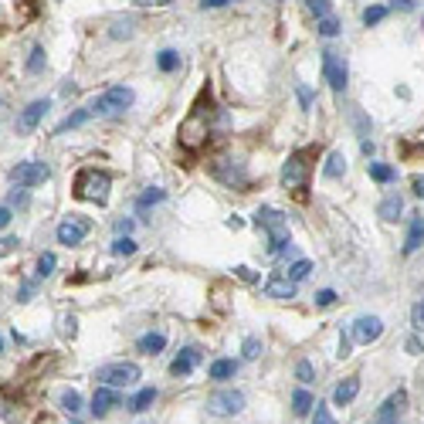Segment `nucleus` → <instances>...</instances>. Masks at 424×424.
I'll use <instances>...</instances> for the list:
<instances>
[{
    "label": "nucleus",
    "mask_w": 424,
    "mask_h": 424,
    "mask_svg": "<svg viewBox=\"0 0 424 424\" xmlns=\"http://www.w3.org/2000/svg\"><path fill=\"white\" fill-rule=\"evenodd\" d=\"M309 271H313V261H309V258H299L295 265H289V268H285V275H289L295 285H299L302 278H309Z\"/></svg>",
    "instance_id": "nucleus-29"
},
{
    "label": "nucleus",
    "mask_w": 424,
    "mask_h": 424,
    "mask_svg": "<svg viewBox=\"0 0 424 424\" xmlns=\"http://www.w3.org/2000/svg\"><path fill=\"white\" fill-rule=\"evenodd\" d=\"M92 119V109H79V112H72L68 119H62V126H58V133H68V129H75V126H82Z\"/></svg>",
    "instance_id": "nucleus-30"
},
{
    "label": "nucleus",
    "mask_w": 424,
    "mask_h": 424,
    "mask_svg": "<svg viewBox=\"0 0 424 424\" xmlns=\"http://www.w3.org/2000/svg\"><path fill=\"white\" fill-rule=\"evenodd\" d=\"M411 190H414V197L424 200V173H414V176H411Z\"/></svg>",
    "instance_id": "nucleus-44"
},
{
    "label": "nucleus",
    "mask_w": 424,
    "mask_h": 424,
    "mask_svg": "<svg viewBox=\"0 0 424 424\" xmlns=\"http://www.w3.org/2000/svg\"><path fill=\"white\" fill-rule=\"evenodd\" d=\"M295 377H299L302 384H313V380H316V367H313L309 360H299V363H295Z\"/></svg>",
    "instance_id": "nucleus-33"
},
{
    "label": "nucleus",
    "mask_w": 424,
    "mask_h": 424,
    "mask_svg": "<svg viewBox=\"0 0 424 424\" xmlns=\"http://www.w3.org/2000/svg\"><path fill=\"white\" fill-rule=\"evenodd\" d=\"M133 252H136V241H133L129 235H126V238H116V241H112V254H116V258H122V254H133Z\"/></svg>",
    "instance_id": "nucleus-35"
},
{
    "label": "nucleus",
    "mask_w": 424,
    "mask_h": 424,
    "mask_svg": "<svg viewBox=\"0 0 424 424\" xmlns=\"http://www.w3.org/2000/svg\"><path fill=\"white\" fill-rule=\"evenodd\" d=\"M133 88H126V85H112V88H105L88 109H92V116H112V112H126L129 105H133Z\"/></svg>",
    "instance_id": "nucleus-5"
},
{
    "label": "nucleus",
    "mask_w": 424,
    "mask_h": 424,
    "mask_svg": "<svg viewBox=\"0 0 424 424\" xmlns=\"http://www.w3.org/2000/svg\"><path fill=\"white\" fill-rule=\"evenodd\" d=\"M10 180L17 183V187H41L44 180H51V167L48 163H38V160H24V163H17V167L10 170Z\"/></svg>",
    "instance_id": "nucleus-8"
},
{
    "label": "nucleus",
    "mask_w": 424,
    "mask_h": 424,
    "mask_svg": "<svg viewBox=\"0 0 424 424\" xmlns=\"http://www.w3.org/2000/svg\"><path fill=\"white\" fill-rule=\"evenodd\" d=\"M421 349H424V346H421V339H418V336H411V339H408V353H411V356H418Z\"/></svg>",
    "instance_id": "nucleus-47"
},
{
    "label": "nucleus",
    "mask_w": 424,
    "mask_h": 424,
    "mask_svg": "<svg viewBox=\"0 0 424 424\" xmlns=\"http://www.w3.org/2000/svg\"><path fill=\"white\" fill-rule=\"evenodd\" d=\"M349 349H353V336H349V333H346V336H339V360H346V356H349Z\"/></svg>",
    "instance_id": "nucleus-43"
},
{
    "label": "nucleus",
    "mask_w": 424,
    "mask_h": 424,
    "mask_svg": "<svg viewBox=\"0 0 424 424\" xmlns=\"http://www.w3.org/2000/svg\"><path fill=\"white\" fill-rule=\"evenodd\" d=\"M75 197L82 200H92V204H105L109 200V176L98 173V170H82L75 176Z\"/></svg>",
    "instance_id": "nucleus-4"
},
{
    "label": "nucleus",
    "mask_w": 424,
    "mask_h": 424,
    "mask_svg": "<svg viewBox=\"0 0 424 424\" xmlns=\"http://www.w3.org/2000/svg\"><path fill=\"white\" fill-rule=\"evenodd\" d=\"M62 408H65L68 414H82V394H79V390H65V394H62Z\"/></svg>",
    "instance_id": "nucleus-32"
},
{
    "label": "nucleus",
    "mask_w": 424,
    "mask_h": 424,
    "mask_svg": "<svg viewBox=\"0 0 424 424\" xmlns=\"http://www.w3.org/2000/svg\"><path fill=\"white\" fill-rule=\"evenodd\" d=\"M265 295H268V299H292V295H295V282H292L289 275H271V278L265 282Z\"/></svg>",
    "instance_id": "nucleus-14"
},
{
    "label": "nucleus",
    "mask_w": 424,
    "mask_h": 424,
    "mask_svg": "<svg viewBox=\"0 0 424 424\" xmlns=\"http://www.w3.org/2000/svg\"><path fill=\"white\" fill-rule=\"evenodd\" d=\"M235 271H238V275H241V278H245V282H258V275H254L252 268H245V265H238V268H235Z\"/></svg>",
    "instance_id": "nucleus-46"
},
{
    "label": "nucleus",
    "mask_w": 424,
    "mask_h": 424,
    "mask_svg": "<svg viewBox=\"0 0 424 424\" xmlns=\"http://www.w3.org/2000/svg\"><path fill=\"white\" fill-rule=\"evenodd\" d=\"M44 68V48H31V58H27V72H41Z\"/></svg>",
    "instance_id": "nucleus-38"
},
{
    "label": "nucleus",
    "mask_w": 424,
    "mask_h": 424,
    "mask_svg": "<svg viewBox=\"0 0 424 424\" xmlns=\"http://www.w3.org/2000/svg\"><path fill=\"white\" fill-rule=\"evenodd\" d=\"M360 150H363L367 157H373V143H370V140H363V143H360Z\"/></svg>",
    "instance_id": "nucleus-51"
},
{
    "label": "nucleus",
    "mask_w": 424,
    "mask_h": 424,
    "mask_svg": "<svg viewBox=\"0 0 424 424\" xmlns=\"http://www.w3.org/2000/svg\"><path fill=\"white\" fill-rule=\"evenodd\" d=\"M401 214H404V197H401V194L384 197V200H380V207H377V217H380V221H387V224H394Z\"/></svg>",
    "instance_id": "nucleus-16"
},
{
    "label": "nucleus",
    "mask_w": 424,
    "mask_h": 424,
    "mask_svg": "<svg viewBox=\"0 0 424 424\" xmlns=\"http://www.w3.org/2000/svg\"><path fill=\"white\" fill-rule=\"evenodd\" d=\"M228 3H231V0H200L204 10H207V7H211V10H214V7H228Z\"/></svg>",
    "instance_id": "nucleus-49"
},
{
    "label": "nucleus",
    "mask_w": 424,
    "mask_h": 424,
    "mask_svg": "<svg viewBox=\"0 0 424 424\" xmlns=\"http://www.w3.org/2000/svg\"><path fill=\"white\" fill-rule=\"evenodd\" d=\"M384 17H387V7H384V3H373V7L363 10V24H367V27H377Z\"/></svg>",
    "instance_id": "nucleus-31"
},
{
    "label": "nucleus",
    "mask_w": 424,
    "mask_h": 424,
    "mask_svg": "<svg viewBox=\"0 0 424 424\" xmlns=\"http://www.w3.org/2000/svg\"><path fill=\"white\" fill-rule=\"evenodd\" d=\"M343 173H346L343 153H330V160H326V167H323V176H326V180H339Z\"/></svg>",
    "instance_id": "nucleus-27"
},
{
    "label": "nucleus",
    "mask_w": 424,
    "mask_h": 424,
    "mask_svg": "<svg viewBox=\"0 0 424 424\" xmlns=\"http://www.w3.org/2000/svg\"><path fill=\"white\" fill-rule=\"evenodd\" d=\"M163 200H167V190L163 187H146V194H140V200H136V211L143 214V211H150V207H157Z\"/></svg>",
    "instance_id": "nucleus-20"
},
{
    "label": "nucleus",
    "mask_w": 424,
    "mask_h": 424,
    "mask_svg": "<svg viewBox=\"0 0 424 424\" xmlns=\"http://www.w3.org/2000/svg\"><path fill=\"white\" fill-rule=\"evenodd\" d=\"M313 408H316V397H313V394H309L306 387H299V390L292 394V411H295L299 418H306V414H309Z\"/></svg>",
    "instance_id": "nucleus-23"
},
{
    "label": "nucleus",
    "mask_w": 424,
    "mask_h": 424,
    "mask_svg": "<svg viewBox=\"0 0 424 424\" xmlns=\"http://www.w3.org/2000/svg\"><path fill=\"white\" fill-rule=\"evenodd\" d=\"M306 7H309V14H316V17H330V14H333V3H330V0H306Z\"/></svg>",
    "instance_id": "nucleus-36"
},
{
    "label": "nucleus",
    "mask_w": 424,
    "mask_h": 424,
    "mask_svg": "<svg viewBox=\"0 0 424 424\" xmlns=\"http://www.w3.org/2000/svg\"><path fill=\"white\" fill-rule=\"evenodd\" d=\"M136 349H140V353H146V356H157V353H163V349H167V336H163V333H146V336H140Z\"/></svg>",
    "instance_id": "nucleus-19"
},
{
    "label": "nucleus",
    "mask_w": 424,
    "mask_h": 424,
    "mask_svg": "<svg viewBox=\"0 0 424 424\" xmlns=\"http://www.w3.org/2000/svg\"><path fill=\"white\" fill-rule=\"evenodd\" d=\"M0 353H3V339H0Z\"/></svg>",
    "instance_id": "nucleus-53"
},
{
    "label": "nucleus",
    "mask_w": 424,
    "mask_h": 424,
    "mask_svg": "<svg viewBox=\"0 0 424 424\" xmlns=\"http://www.w3.org/2000/svg\"><path fill=\"white\" fill-rule=\"evenodd\" d=\"M129 34H133V21H126V24L119 21V24H116V31H112V38H129Z\"/></svg>",
    "instance_id": "nucleus-45"
},
{
    "label": "nucleus",
    "mask_w": 424,
    "mask_h": 424,
    "mask_svg": "<svg viewBox=\"0 0 424 424\" xmlns=\"http://www.w3.org/2000/svg\"><path fill=\"white\" fill-rule=\"evenodd\" d=\"M356 394H360V377H346L343 384H336V390H333V404H336V408H346V404L356 401Z\"/></svg>",
    "instance_id": "nucleus-17"
},
{
    "label": "nucleus",
    "mask_w": 424,
    "mask_h": 424,
    "mask_svg": "<svg viewBox=\"0 0 424 424\" xmlns=\"http://www.w3.org/2000/svg\"><path fill=\"white\" fill-rule=\"evenodd\" d=\"M92 231V224H88V217L82 214H72V217H65L62 224H58V231H55V238H58V245H82L85 235Z\"/></svg>",
    "instance_id": "nucleus-10"
},
{
    "label": "nucleus",
    "mask_w": 424,
    "mask_h": 424,
    "mask_svg": "<svg viewBox=\"0 0 424 424\" xmlns=\"http://www.w3.org/2000/svg\"><path fill=\"white\" fill-rule=\"evenodd\" d=\"M160 3H170V0H160Z\"/></svg>",
    "instance_id": "nucleus-55"
},
{
    "label": "nucleus",
    "mask_w": 424,
    "mask_h": 424,
    "mask_svg": "<svg viewBox=\"0 0 424 424\" xmlns=\"http://www.w3.org/2000/svg\"><path fill=\"white\" fill-rule=\"evenodd\" d=\"M367 170H370V180H377V183H394L397 180V170L390 163H367Z\"/></svg>",
    "instance_id": "nucleus-26"
},
{
    "label": "nucleus",
    "mask_w": 424,
    "mask_h": 424,
    "mask_svg": "<svg viewBox=\"0 0 424 424\" xmlns=\"http://www.w3.org/2000/svg\"><path fill=\"white\" fill-rule=\"evenodd\" d=\"M254 224L268 235V254H282L289 245H292V238H289V221H285V214L282 211H275V207H261L258 214H254Z\"/></svg>",
    "instance_id": "nucleus-1"
},
{
    "label": "nucleus",
    "mask_w": 424,
    "mask_h": 424,
    "mask_svg": "<svg viewBox=\"0 0 424 424\" xmlns=\"http://www.w3.org/2000/svg\"><path fill=\"white\" fill-rule=\"evenodd\" d=\"M140 377H143V370L136 363H105V367H98V380L105 387H133V384H140Z\"/></svg>",
    "instance_id": "nucleus-6"
},
{
    "label": "nucleus",
    "mask_w": 424,
    "mask_h": 424,
    "mask_svg": "<svg viewBox=\"0 0 424 424\" xmlns=\"http://www.w3.org/2000/svg\"><path fill=\"white\" fill-rule=\"evenodd\" d=\"M295 95H299V105L302 109H313V88L309 85H295Z\"/></svg>",
    "instance_id": "nucleus-41"
},
{
    "label": "nucleus",
    "mask_w": 424,
    "mask_h": 424,
    "mask_svg": "<svg viewBox=\"0 0 424 424\" xmlns=\"http://www.w3.org/2000/svg\"><path fill=\"white\" fill-rule=\"evenodd\" d=\"M313 424H336V418L330 414L326 404H316V414H313Z\"/></svg>",
    "instance_id": "nucleus-40"
},
{
    "label": "nucleus",
    "mask_w": 424,
    "mask_h": 424,
    "mask_svg": "<svg viewBox=\"0 0 424 424\" xmlns=\"http://www.w3.org/2000/svg\"><path fill=\"white\" fill-rule=\"evenodd\" d=\"M316 34H319V38H339V34H343V24H339L333 14H330V17H319Z\"/></svg>",
    "instance_id": "nucleus-28"
},
{
    "label": "nucleus",
    "mask_w": 424,
    "mask_h": 424,
    "mask_svg": "<svg viewBox=\"0 0 424 424\" xmlns=\"http://www.w3.org/2000/svg\"><path fill=\"white\" fill-rule=\"evenodd\" d=\"M48 109H51V102H48V98L31 102V105L17 116V133H24V136H27V133H34V129H38V122L44 119V112H48Z\"/></svg>",
    "instance_id": "nucleus-12"
},
{
    "label": "nucleus",
    "mask_w": 424,
    "mask_h": 424,
    "mask_svg": "<svg viewBox=\"0 0 424 424\" xmlns=\"http://www.w3.org/2000/svg\"><path fill=\"white\" fill-rule=\"evenodd\" d=\"M235 373H238V363H235V360H214L211 370H207L211 380H231Z\"/></svg>",
    "instance_id": "nucleus-21"
},
{
    "label": "nucleus",
    "mask_w": 424,
    "mask_h": 424,
    "mask_svg": "<svg viewBox=\"0 0 424 424\" xmlns=\"http://www.w3.org/2000/svg\"><path fill=\"white\" fill-rule=\"evenodd\" d=\"M207 143V112H204V102H197L190 109V116L180 122V146L183 150H200Z\"/></svg>",
    "instance_id": "nucleus-3"
},
{
    "label": "nucleus",
    "mask_w": 424,
    "mask_h": 424,
    "mask_svg": "<svg viewBox=\"0 0 424 424\" xmlns=\"http://www.w3.org/2000/svg\"><path fill=\"white\" fill-rule=\"evenodd\" d=\"M207 411L217 414V418H235V414L245 411V394L241 390H217V394H211Z\"/></svg>",
    "instance_id": "nucleus-9"
},
{
    "label": "nucleus",
    "mask_w": 424,
    "mask_h": 424,
    "mask_svg": "<svg viewBox=\"0 0 424 424\" xmlns=\"http://www.w3.org/2000/svg\"><path fill=\"white\" fill-rule=\"evenodd\" d=\"M112 408H119V390L102 384V387L95 390V397H92V414H95V418H105Z\"/></svg>",
    "instance_id": "nucleus-13"
},
{
    "label": "nucleus",
    "mask_w": 424,
    "mask_h": 424,
    "mask_svg": "<svg viewBox=\"0 0 424 424\" xmlns=\"http://www.w3.org/2000/svg\"><path fill=\"white\" fill-rule=\"evenodd\" d=\"M373 424H397V418H377Z\"/></svg>",
    "instance_id": "nucleus-52"
},
{
    "label": "nucleus",
    "mask_w": 424,
    "mask_h": 424,
    "mask_svg": "<svg viewBox=\"0 0 424 424\" xmlns=\"http://www.w3.org/2000/svg\"><path fill=\"white\" fill-rule=\"evenodd\" d=\"M323 75H326V82L333 92H346V82H349V68H346V58L333 51V48H326L323 51Z\"/></svg>",
    "instance_id": "nucleus-7"
},
{
    "label": "nucleus",
    "mask_w": 424,
    "mask_h": 424,
    "mask_svg": "<svg viewBox=\"0 0 424 424\" xmlns=\"http://www.w3.org/2000/svg\"><path fill=\"white\" fill-rule=\"evenodd\" d=\"M349 336H353V343H360V346H370V343H377V339L384 336V319H377V316H360V319L349 326Z\"/></svg>",
    "instance_id": "nucleus-11"
},
{
    "label": "nucleus",
    "mask_w": 424,
    "mask_h": 424,
    "mask_svg": "<svg viewBox=\"0 0 424 424\" xmlns=\"http://www.w3.org/2000/svg\"><path fill=\"white\" fill-rule=\"evenodd\" d=\"M313 299H316V306H319V309H330V306H336L339 295L333 292V289H323V292H316Z\"/></svg>",
    "instance_id": "nucleus-39"
},
{
    "label": "nucleus",
    "mask_w": 424,
    "mask_h": 424,
    "mask_svg": "<svg viewBox=\"0 0 424 424\" xmlns=\"http://www.w3.org/2000/svg\"><path fill=\"white\" fill-rule=\"evenodd\" d=\"M241 353H245V360H258V356H261V339L248 336L245 339V346H241Z\"/></svg>",
    "instance_id": "nucleus-37"
},
{
    "label": "nucleus",
    "mask_w": 424,
    "mask_h": 424,
    "mask_svg": "<svg viewBox=\"0 0 424 424\" xmlns=\"http://www.w3.org/2000/svg\"><path fill=\"white\" fill-rule=\"evenodd\" d=\"M424 245V217L414 214L411 217V228H408V238H404V254H414Z\"/></svg>",
    "instance_id": "nucleus-18"
},
{
    "label": "nucleus",
    "mask_w": 424,
    "mask_h": 424,
    "mask_svg": "<svg viewBox=\"0 0 424 424\" xmlns=\"http://www.w3.org/2000/svg\"><path fill=\"white\" fill-rule=\"evenodd\" d=\"M157 68H160L163 75H173V72L180 68V51H173V48H163V51L157 55Z\"/></svg>",
    "instance_id": "nucleus-25"
},
{
    "label": "nucleus",
    "mask_w": 424,
    "mask_h": 424,
    "mask_svg": "<svg viewBox=\"0 0 424 424\" xmlns=\"http://www.w3.org/2000/svg\"><path fill=\"white\" fill-rule=\"evenodd\" d=\"M197 363H200V349L187 346V349H180V356L170 363V373H173V377H187V373H194Z\"/></svg>",
    "instance_id": "nucleus-15"
},
{
    "label": "nucleus",
    "mask_w": 424,
    "mask_h": 424,
    "mask_svg": "<svg viewBox=\"0 0 424 424\" xmlns=\"http://www.w3.org/2000/svg\"><path fill=\"white\" fill-rule=\"evenodd\" d=\"M140 3H150V0H140Z\"/></svg>",
    "instance_id": "nucleus-54"
},
{
    "label": "nucleus",
    "mask_w": 424,
    "mask_h": 424,
    "mask_svg": "<svg viewBox=\"0 0 424 424\" xmlns=\"http://www.w3.org/2000/svg\"><path fill=\"white\" fill-rule=\"evenodd\" d=\"M153 401H157V387H143V390H140V394H136L126 408H129L133 414H143V411H150V404H153Z\"/></svg>",
    "instance_id": "nucleus-22"
},
{
    "label": "nucleus",
    "mask_w": 424,
    "mask_h": 424,
    "mask_svg": "<svg viewBox=\"0 0 424 424\" xmlns=\"http://www.w3.org/2000/svg\"><path fill=\"white\" fill-rule=\"evenodd\" d=\"M10 224V207H0V231Z\"/></svg>",
    "instance_id": "nucleus-50"
},
{
    "label": "nucleus",
    "mask_w": 424,
    "mask_h": 424,
    "mask_svg": "<svg viewBox=\"0 0 424 424\" xmlns=\"http://www.w3.org/2000/svg\"><path fill=\"white\" fill-rule=\"evenodd\" d=\"M55 265H58V258H55L51 252L41 254V258H38V278H48V275L55 271Z\"/></svg>",
    "instance_id": "nucleus-34"
},
{
    "label": "nucleus",
    "mask_w": 424,
    "mask_h": 424,
    "mask_svg": "<svg viewBox=\"0 0 424 424\" xmlns=\"http://www.w3.org/2000/svg\"><path fill=\"white\" fill-rule=\"evenodd\" d=\"M394 7H397V10H404V14H411L418 3H414V0H394Z\"/></svg>",
    "instance_id": "nucleus-48"
},
{
    "label": "nucleus",
    "mask_w": 424,
    "mask_h": 424,
    "mask_svg": "<svg viewBox=\"0 0 424 424\" xmlns=\"http://www.w3.org/2000/svg\"><path fill=\"white\" fill-rule=\"evenodd\" d=\"M309 160H316V150H295V153H289V160L282 167V187L285 190H302L306 187V180L313 173Z\"/></svg>",
    "instance_id": "nucleus-2"
},
{
    "label": "nucleus",
    "mask_w": 424,
    "mask_h": 424,
    "mask_svg": "<svg viewBox=\"0 0 424 424\" xmlns=\"http://www.w3.org/2000/svg\"><path fill=\"white\" fill-rule=\"evenodd\" d=\"M411 323H414V330H424V299L411 309Z\"/></svg>",
    "instance_id": "nucleus-42"
},
{
    "label": "nucleus",
    "mask_w": 424,
    "mask_h": 424,
    "mask_svg": "<svg viewBox=\"0 0 424 424\" xmlns=\"http://www.w3.org/2000/svg\"><path fill=\"white\" fill-rule=\"evenodd\" d=\"M408 404V394L404 390H397V394H390L384 404H380V411H377V418H397V411Z\"/></svg>",
    "instance_id": "nucleus-24"
}]
</instances>
